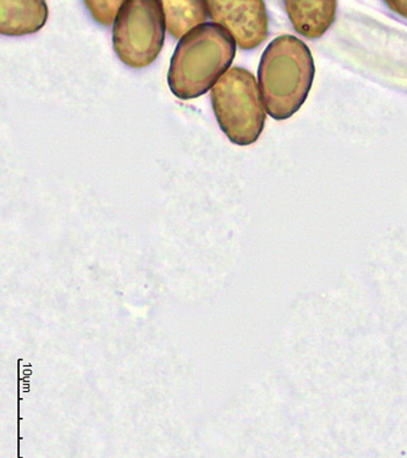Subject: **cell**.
Returning a JSON list of instances; mask_svg holds the SVG:
<instances>
[{
    "label": "cell",
    "instance_id": "cell-1",
    "mask_svg": "<svg viewBox=\"0 0 407 458\" xmlns=\"http://www.w3.org/2000/svg\"><path fill=\"white\" fill-rule=\"evenodd\" d=\"M235 55V39L218 23L193 29L180 39L170 60V91L182 100L206 95L229 72Z\"/></svg>",
    "mask_w": 407,
    "mask_h": 458
},
{
    "label": "cell",
    "instance_id": "cell-2",
    "mask_svg": "<svg viewBox=\"0 0 407 458\" xmlns=\"http://www.w3.org/2000/svg\"><path fill=\"white\" fill-rule=\"evenodd\" d=\"M311 50L293 36L276 37L263 52L259 92L266 112L275 120L292 118L306 102L315 79Z\"/></svg>",
    "mask_w": 407,
    "mask_h": 458
},
{
    "label": "cell",
    "instance_id": "cell-3",
    "mask_svg": "<svg viewBox=\"0 0 407 458\" xmlns=\"http://www.w3.org/2000/svg\"><path fill=\"white\" fill-rule=\"evenodd\" d=\"M259 87L253 73L235 66L211 89L216 122L235 145H252L265 129L266 108Z\"/></svg>",
    "mask_w": 407,
    "mask_h": 458
},
{
    "label": "cell",
    "instance_id": "cell-4",
    "mask_svg": "<svg viewBox=\"0 0 407 458\" xmlns=\"http://www.w3.org/2000/svg\"><path fill=\"white\" fill-rule=\"evenodd\" d=\"M165 30L160 0H126L113 26L116 55L129 68H147L162 52Z\"/></svg>",
    "mask_w": 407,
    "mask_h": 458
},
{
    "label": "cell",
    "instance_id": "cell-5",
    "mask_svg": "<svg viewBox=\"0 0 407 458\" xmlns=\"http://www.w3.org/2000/svg\"><path fill=\"white\" fill-rule=\"evenodd\" d=\"M207 8L213 21L232 35L240 49H256L268 37V14L263 0H207Z\"/></svg>",
    "mask_w": 407,
    "mask_h": 458
},
{
    "label": "cell",
    "instance_id": "cell-6",
    "mask_svg": "<svg viewBox=\"0 0 407 458\" xmlns=\"http://www.w3.org/2000/svg\"><path fill=\"white\" fill-rule=\"evenodd\" d=\"M293 29L309 39L320 38L335 22V0H286L284 2Z\"/></svg>",
    "mask_w": 407,
    "mask_h": 458
},
{
    "label": "cell",
    "instance_id": "cell-7",
    "mask_svg": "<svg viewBox=\"0 0 407 458\" xmlns=\"http://www.w3.org/2000/svg\"><path fill=\"white\" fill-rule=\"evenodd\" d=\"M48 19V6L42 0H2L0 33L20 37L38 32Z\"/></svg>",
    "mask_w": 407,
    "mask_h": 458
},
{
    "label": "cell",
    "instance_id": "cell-8",
    "mask_svg": "<svg viewBox=\"0 0 407 458\" xmlns=\"http://www.w3.org/2000/svg\"><path fill=\"white\" fill-rule=\"evenodd\" d=\"M165 29L174 38L182 39L208 19L207 0H162Z\"/></svg>",
    "mask_w": 407,
    "mask_h": 458
},
{
    "label": "cell",
    "instance_id": "cell-9",
    "mask_svg": "<svg viewBox=\"0 0 407 458\" xmlns=\"http://www.w3.org/2000/svg\"><path fill=\"white\" fill-rule=\"evenodd\" d=\"M124 3V0H115V2L112 0V2H85V4L97 22L110 26L118 18L120 9Z\"/></svg>",
    "mask_w": 407,
    "mask_h": 458
},
{
    "label": "cell",
    "instance_id": "cell-10",
    "mask_svg": "<svg viewBox=\"0 0 407 458\" xmlns=\"http://www.w3.org/2000/svg\"><path fill=\"white\" fill-rule=\"evenodd\" d=\"M386 5L394 12L407 19V0H388Z\"/></svg>",
    "mask_w": 407,
    "mask_h": 458
}]
</instances>
